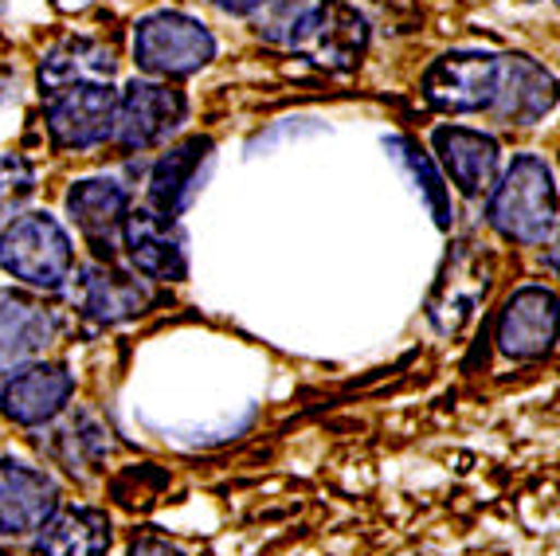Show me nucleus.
<instances>
[{"mask_svg":"<svg viewBox=\"0 0 560 556\" xmlns=\"http://www.w3.org/2000/svg\"><path fill=\"white\" fill-rule=\"evenodd\" d=\"M185 114H188V103L177 86L133 79V83L118 94L110 141L118 149H126V153L153 149V146H161V141H168V134L180 130Z\"/></svg>","mask_w":560,"mask_h":556,"instance_id":"nucleus-6","label":"nucleus"},{"mask_svg":"<svg viewBox=\"0 0 560 556\" xmlns=\"http://www.w3.org/2000/svg\"><path fill=\"white\" fill-rule=\"evenodd\" d=\"M0 267L32 290H63L75 270V247L47 212H28L0 232Z\"/></svg>","mask_w":560,"mask_h":556,"instance_id":"nucleus-3","label":"nucleus"},{"mask_svg":"<svg viewBox=\"0 0 560 556\" xmlns=\"http://www.w3.org/2000/svg\"><path fill=\"white\" fill-rule=\"evenodd\" d=\"M267 36L326 71H353L369 47V20L346 0H299Z\"/></svg>","mask_w":560,"mask_h":556,"instance_id":"nucleus-1","label":"nucleus"},{"mask_svg":"<svg viewBox=\"0 0 560 556\" xmlns=\"http://www.w3.org/2000/svg\"><path fill=\"white\" fill-rule=\"evenodd\" d=\"M59 510L51 474L16 459H0V537H28Z\"/></svg>","mask_w":560,"mask_h":556,"instance_id":"nucleus-8","label":"nucleus"},{"mask_svg":"<svg viewBox=\"0 0 560 556\" xmlns=\"http://www.w3.org/2000/svg\"><path fill=\"white\" fill-rule=\"evenodd\" d=\"M110 541V518L91 506H75V510H56L36 529L32 556H106Z\"/></svg>","mask_w":560,"mask_h":556,"instance_id":"nucleus-16","label":"nucleus"},{"mask_svg":"<svg viewBox=\"0 0 560 556\" xmlns=\"http://www.w3.org/2000/svg\"><path fill=\"white\" fill-rule=\"evenodd\" d=\"M75 381L63 364H24L0 384V412L20 427H44L67 408Z\"/></svg>","mask_w":560,"mask_h":556,"instance_id":"nucleus-9","label":"nucleus"},{"mask_svg":"<svg viewBox=\"0 0 560 556\" xmlns=\"http://www.w3.org/2000/svg\"><path fill=\"white\" fill-rule=\"evenodd\" d=\"M431 146H435L443 173L455 181L463 196H482L494 188L502 153H498V141L490 134L467 130V126H440Z\"/></svg>","mask_w":560,"mask_h":556,"instance_id":"nucleus-13","label":"nucleus"},{"mask_svg":"<svg viewBox=\"0 0 560 556\" xmlns=\"http://www.w3.org/2000/svg\"><path fill=\"white\" fill-rule=\"evenodd\" d=\"M67 212L79 223L86 240L103 243L121 232V220L130 212V193L110 176H86L67 193Z\"/></svg>","mask_w":560,"mask_h":556,"instance_id":"nucleus-18","label":"nucleus"},{"mask_svg":"<svg viewBox=\"0 0 560 556\" xmlns=\"http://www.w3.org/2000/svg\"><path fill=\"white\" fill-rule=\"evenodd\" d=\"M118 91L110 83H71L44 94V121L56 149H94L110 141Z\"/></svg>","mask_w":560,"mask_h":556,"instance_id":"nucleus-7","label":"nucleus"},{"mask_svg":"<svg viewBox=\"0 0 560 556\" xmlns=\"http://www.w3.org/2000/svg\"><path fill=\"white\" fill-rule=\"evenodd\" d=\"M75 302L98 325H121L150 310V287L130 270L94 263L75 278Z\"/></svg>","mask_w":560,"mask_h":556,"instance_id":"nucleus-14","label":"nucleus"},{"mask_svg":"<svg viewBox=\"0 0 560 556\" xmlns=\"http://www.w3.org/2000/svg\"><path fill=\"white\" fill-rule=\"evenodd\" d=\"M110 431L98 427L91 416H83L79 424H67L56 439V454L67 463V471H75V466H94L103 459V451L110 447Z\"/></svg>","mask_w":560,"mask_h":556,"instance_id":"nucleus-20","label":"nucleus"},{"mask_svg":"<svg viewBox=\"0 0 560 556\" xmlns=\"http://www.w3.org/2000/svg\"><path fill=\"white\" fill-rule=\"evenodd\" d=\"M56 314L28 294L0 290V372H16L32 364L47 345L56 341Z\"/></svg>","mask_w":560,"mask_h":556,"instance_id":"nucleus-12","label":"nucleus"},{"mask_svg":"<svg viewBox=\"0 0 560 556\" xmlns=\"http://www.w3.org/2000/svg\"><path fill=\"white\" fill-rule=\"evenodd\" d=\"M490 223L505 240L517 243H545L557 232V185H552V169L533 153L514 158V165L505 169L502 181H494L490 193V208H486Z\"/></svg>","mask_w":560,"mask_h":556,"instance_id":"nucleus-2","label":"nucleus"},{"mask_svg":"<svg viewBox=\"0 0 560 556\" xmlns=\"http://www.w3.org/2000/svg\"><path fill=\"white\" fill-rule=\"evenodd\" d=\"M36 193V169L20 153H0V220H12V212L28 205Z\"/></svg>","mask_w":560,"mask_h":556,"instance_id":"nucleus-22","label":"nucleus"},{"mask_svg":"<svg viewBox=\"0 0 560 556\" xmlns=\"http://www.w3.org/2000/svg\"><path fill=\"white\" fill-rule=\"evenodd\" d=\"M388 149H396V158H400L404 165L411 169V176L423 185V196H428L431 212H435V223H440V228H447V223H451V200H447V185H443V176L431 169V161L423 158L420 149L411 146L408 138H393V141H388Z\"/></svg>","mask_w":560,"mask_h":556,"instance_id":"nucleus-21","label":"nucleus"},{"mask_svg":"<svg viewBox=\"0 0 560 556\" xmlns=\"http://www.w3.org/2000/svg\"><path fill=\"white\" fill-rule=\"evenodd\" d=\"M212 32L185 12H153L133 28V63L158 79H185L212 63Z\"/></svg>","mask_w":560,"mask_h":556,"instance_id":"nucleus-4","label":"nucleus"},{"mask_svg":"<svg viewBox=\"0 0 560 556\" xmlns=\"http://www.w3.org/2000/svg\"><path fill=\"white\" fill-rule=\"evenodd\" d=\"M505 56L490 51H451L440 56L423 74V99L443 114L490 111L502 91Z\"/></svg>","mask_w":560,"mask_h":556,"instance_id":"nucleus-5","label":"nucleus"},{"mask_svg":"<svg viewBox=\"0 0 560 556\" xmlns=\"http://www.w3.org/2000/svg\"><path fill=\"white\" fill-rule=\"evenodd\" d=\"M557 294L545 287H525L505 302L498 317V349L514 361H537L552 349Z\"/></svg>","mask_w":560,"mask_h":556,"instance_id":"nucleus-11","label":"nucleus"},{"mask_svg":"<svg viewBox=\"0 0 560 556\" xmlns=\"http://www.w3.org/2000/svg\"><path fill=\"white\" fill-rule=\"evenodd\" d=\"M208 153H212L208 138H188L168 153H161V161L150 173V188H145V196H150L145 208L165 216V220H177L192 200V188H197L200 165L208 161Z\"/></svg>","mask_w":560,"mask_h":556,"instance_id":"nucleus-15","label":"nucleus"},{"mask_svg":"<svg viewBox=\"0 0 560 556\" xmlns=\"http://www.w3.org/2000/svg\"><path fill=\"white\" fill-rule=\"evenodd\" d=\"M110 74H114L110 47H103L98 39L71 36L44 56V63H39V91L51 94L71 83H110Z\"/></svg>","mask_w":560,"mask_h":556,"instance_id":"nucleus-19","label":"nucleus"},{"mask_svg":"<svg viewBox=\"0 0 560 556\" xmlns=\"http://www.w3.org/2000/svg\"><path fill=\"white\" fill-rule=\"evenodd\" d=\"M130 556H185L177 545H168V541L161 537H138L130 545Z\"/></svg>","mask_w":560,"mask_h":556,"instance_id":"nucleus-23","label":"nucleus"},{"mask_svg":"<svg viewBox=\"0 0 560 556\" xmlns=\"http://www.w3.org/2000/svg\"><path fill=\"white\" fill-rule=\"evenodd\" d=\"M220 12H232V16H252V12H259L262 4H271V0H212Z\"/></svg>","mask_w":560,"mask_h":556,"instance_id":"nucleus-24","label":"nucleus"},{"mask_svg":"<svg viewBox=\"0 0 560 556\" xmlns=\"http://www.w3.org/2000/svg\"><path fill=\"white\" fill-rule=\"evenodd\" d=\"M552 103H557L552 74L525 56H505L502 91H498V103L490 106V111L505 121L529 126V121H541L545 114L552 111Z\"/></svg>","mask_w":560,"mask_h":556,"instance_id":"nucleus-17","label":"nucleus"},{"mask_svg":"<svg viewBox=\"0 0 560 556\" xmlns=\"http://www.w3.org/2000/svg\"><path fill=\"white\" fill-rule=\"evenodd\" d=\"M118 235L138 275L165 278V282H180L188 275V255L185 240L177 232V220H165V216L150 212V208H138V212H126Z\"/></svg>","mask_w":560,"mask_h":556,"instance_id":"nucleus-10","label":"nucleus"}]
</instances>
